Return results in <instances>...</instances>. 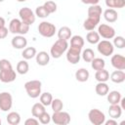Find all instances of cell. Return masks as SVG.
<instances>
[{
    "mask_svg": "<svg viewBox=\"0 0 125 125\" xmlns=\"http://www.w3.org/2000/svg\"><path fill=\"white\" fill-rule=\"evenodd\" d=\"M42 83L40 80H29L24 83V89L28 97L31 99H36L41 94Z\"/></svg>",
    "mask_w": 125,
    "mask_h": 125,
    "instance_id": "cell-1",
    "label": "cell"
},
{
    "mask_svg": "<svg viewBox=\"0 0 125 125\" xmlns=\"http://www.w3.org/2000/svg\"><path fill=\"white\" fill-rule=\"evenodd\" d=\"M68 48V43L67 41L65 40H62V39H58L54 44L53 46L51 47V50H50V53H51V56L54 58V59H60L63 53L66 52Z\"/></svg>",
    "mask_w": 125,
    "mask_h": 125,
    "instance_id": "cell-2",
    "label": "cell"
},
{
    "mask_svg": "<svg viewBox=\"0 0 125 125\" xmlns=\"http://www.w3.org/2000/svg\"><path fill=\"white\" fill-rule=\"evenodd\" d=\"M57 31L56 25L49 21H42L38 25V32L41 36L46 38H51L55 35Z\"/></svg>",
    "mask_w": 125,
    "mask_h": 125,
    "instance_id": "cell-3",
    "label": "cell"
},
{
    "mask_svg": "<svg viewBox=\"0 0 125 125\" xmlns=\"http://www.w3.org/2000/svg\"><path fill=\"white\" fill-rule=\"evenodd\" d=\"M81 52L82 48L81 47H76V46H70L66 50V60L68 62L72 64H76L79 62L80 58H81Z\"/></svg>",
    "mask_w": 125,
    "mask_h": 125,
    "instance_id": "cell-4",
    "label": "cell"
},
{
    "mask_svg": "<svg viewBox=\"0 0 125 125\" xmlns=\"http://www.w3.org/2000/svg\"><path fill=\"white\" fill-rule=\"evenodd\" d=\"M19 16L21 18V21L24 23H27L29 25H31L32 23L35 22L36 20V16L35 13L28 7H23L19 11Z\"/></svg>",
    "mask_w": 125,
    "mask_h": 125,
    "instance_id": "cell-5",
    "label": "cell"
},
{
    "mask_svg": "<svg viewBox=\"0 0 125 125\" xmlns=\"http://www.w3.org/2000/svg\"><path fill=\"white\" fill-rule=\"evenodd\" d=\"M88 118L90 122L94 125H103L105 121V115L104 113L98 109V108H93L88 112Z\"/></svg>",
    "mask_w": 125,
    "mask_h": 125,
    "instance_id": "cell-6",
    "label": "cell"
},
{
    "mask_svg": "<svg viewBox=\"0 0 125 125\" xmlns=\"http://www.w3.org/2000/svg\"><path fill=\"white\" fill-rule=\"evenodd\" d=\"M51 120L57 125H67L70 123V115L68 112L60 110L53 113Z\"/></svg>",
    "mask_w": 125,
    "mask_h": 125,
    "instance_id": "cell-7",
    "label": "cell"
},
{
    "mask_svg": "<svg viewBox=\"0 0 125 125\" xmlns=\"http://www.w3.org/2000/svg\"><path fill=\"white\" fill-rule=\"evenodd\" d=\"M97 49L99 51V53L104 57H108L111 56L114 52V46L113 44L108 41V40H102L98 42V46Z\"/></svg>",
    "mask_w": 125,
    "mask_h": 125,
    "instance_id": "cell-8",
    "label": "cell"
},
{
    "mask_svg": "<svg viewBox=\"0 0 125 125\" xmlns=\"http://www.w3.org/2000/svg\"><path fill=\"white\" fill-rule=\"evenodd\" d=\"M13 105V97L9 92L0 93V110L8 111L12 108Z\"/></svg>",
    "mask_w": 125,
    "mask_h": 125,
    "instance_id": "cell-9",
    "label": "cell"
},
{
    "mask_svg": "<svg viewBox=\"0 0 125 125\" xmlns=\"http://www.w3.org/2000/svg\"><path fill=\"white\" fill-rule=\"evenodd\" d=\"M97 32L104 39H112L115 36V29L106 23H101L98 27Z\"/></svg>",
    "mask_w": 125,
    "mask_h": 125,
    "instance_id": "cell-10",
    "label": "cell"
},
{
    "mask_svg": "<svg viewBox=\"0 0 125 125\" xmlns=\"http://www.w3.org/2000/svg\"><path fill=\"white\" fill-rule=\"evenodd\" d=\"M17 78V73L16 71L12 68L9 69H4L0 70V81L3 83H11L15 81Z\"/></svg>",
    "mask_w": 125,
    "mask_h": 125,
    "instance_id": "cell-11",
    "label": "cell"
},
{
    "mask_svg": "<svg viewBox=\"0 0 125 125\" xmlns=\"http://www.w3.org/2000/svg\"><path fill=\"white\" fill-rule=\"evenodd\" d=\"M111 65L118 70H124L125 69V58L124 56L120 55V54H115L111 57L110 60Z\"/></svg>",
    "mask_w": 125,
    "mask_h": 125,
    "instance_id": "cell-12",
    "label": "cell"
},
{
    "mask_svg": "<svg viewBox=\"0 0 125 125\" xmlns=\"http://www.w3.org/2000/svg\"><path fill=\"white\" fill-rule=\"evenodd\" d=\"M11 44L12 46L15 48V49H24L27 45V40L26 38L23 36V35H16L13 37L12 41H11Z\"/></svg>",
    "mask_w": 125,
    "mask_h": 125,
    "instance_id": "cell-13",
    "label": "cell"
},
{
    "mask_svg": "<svg viewBox=\"0 0 125 125\" xmlns=\"http://www.w3.org/2000/svg\"><path fill=\"white\" fill-rule=\"evenodd\" d=\"M35 59H36V62H37L38 65L45 66L50 62V55L45 51H41V52L36 54Z\"/></svg>",
    "mask_w": 125,
    "mask_h": 125,
    "instance_id": "cell-14",
    "label": "cell"
},
{
    "mask_svg": "<svg viewBox=\"0 0 125 125\" xmlns=\"http://www.w3.org/2000/svg\"><path fill=\"white\" fill-rule=\"evenodd\" d=\"M100 20H101V19L88 17V18L84 21V22H83V27H84L86 30H88V31L94 30V28L100 23Z\"/></svg>",
    "mask_w": 125,
    "mask_h": 125,
    "instance_id": "cell-15",
    "label": "cell"
},
{
    "mask_svg": "<svg viewBox=\"0 0 125 125\" xmlns=\"http://www.w3.org/2000/svg\"><path fill=\"white\" fill-rule=\"evenodd\" d=\"M110 80L113 82V83H116V84H120L122 82L125 81V72L123 70H114L113 72H111L110 76H109Z\"/></svg>",
    "mask_w": 125,
    "mask_h": 125,
    "instance_id": "cell-16",
    "label": "cell"
},
{
    "mask_svg": "<svg viewBox=\"0 0 125 125\" xmlns=\"http://www.w3.org/2000/svg\"><path fill=\"white\" fill-rule=\"evenodd\" d=\"M22 21L19 19H13L9 23V31L13 34H20Z\"/></svg>",
    "mask_w": 125,
    "mask_h": 125,
    "instance_id": "cell-17",
    "label": "cell"
},
{
    "mask_svg": "<svg viewBox=\"0 0 125 125\" xmlns=\"http://www.w3.org/2000/svg\"><path fill=\"white\" fill-rule=\"evenodd\" d=\"M104 18L107 22H115L118 19V14L114 9L108 8L104 12Z\"/></svg>",
    "mask_w": 125,
    "mask_h": 125,
    "instance_id": "cell-18",
    "label": "cell"
},
{
    "mask_svg": "<svg viewBox=\"0 0 125 125\" xmlns=\"http://www.w3.org/2000/svg\"><path fill=\"white\" fill-rule=\"evenodd\" d=\"M106 98H107V102L110 104H119L122 96L119 91H110L106 94Z\"/></svg>",
    "mask_w": 125,
    "mask_h": 125,
    "instance_id": "cell-19",
    "label": "cell"
},
{
    "mask_svg": "<svg viewBox=\"0 0 125 125\" xmlns=\"http://www.w3.org/2000/svg\"><path fill=\"white\" fill-rule=\"evenodd\" d=\"M108 114L110 116V118L113 119H118L121 114H122V108L119 105V104H110L109 108H108Z\"/></svg>",
    "mask_w": 125,
    "mask_h": 125,
    "instance_id": "cell-20",
    "label": "cell"
},
{
    "mask_svg": "<svg viewBox=\"0 0 125 125\" xmlns=\"http://www.w3.org/2000/svg\"><path fill=\"white\" fill-rule=\"evenodd\" d=\"M72 36V31L68 26H62L58 30V38L67 41Z\"/></svg>",
    "mask_w": 125,
    "mask_h": 125,
    "instance_id": "cell-21",
    "label": "cell"
},
{
    "mask_svg": "<svg viewBox=\"0 0 125 125\" xmlns=\"http://www.w3.org/2000/svg\"><path fill=\"white\" fill-rule=\"evenodd\" d=\"M103 10L102 7L98 4L96 5H91L88 8V17H92V18H97V19H101Z\"/></svg>",
    "mask_w": 125,
    "mask_h": 125,
    "instance_id": "cell-22",
    "label": "cell"
},
{
    "mask_svg": "<svg viewBox=\"0 0 125 125\" xmlns=\"http://www.w3.org/2000/svg\"><path fill=\"white\" fill-rule=\"evenodd\" d=\"M45 111H46V106L44 104H42L41 103H36L31 107V114L35 118H38Z\"/></svg>",
    "mask_w": 125,
    "mask_h": 125,
    "instance_id": "cell-23",
    "label": "cell"
},
{
    "mask_svg": "<svg viewBox=\"0 0 125 125\" xmlns=\"http://www.w3.org/2000/svg\"><path fill=\"white\" fill-rule=\"evenodd\" d=\"M89 76H90L89 71L86 68H83V67L77 69L76 72H75V78L79 82H86L89 79Z\"/></svg>",
    "mask_w": 125,
    "mask_h": 125,
    "instance_id": "cell-24",
    "label": "cell"
},
{
    "mask_svg": "<svg viewBox=\"0 0 125 125\" xmlns=\"http://www.w3.org/2000/svg\"><path fill=\"white\" fill-rule=\"evenodd\" d=\"M6 120L10 125H18L21 122V115L16 111H11L6 116Z\"/></svg>",
    "mask_w": 125,
    "mask_h": 125,
    "instance_id": "cell-25",
    "label": "cell"
},
{
    "mask_svg": "<svg viewBox=\"0 0 125 125\" xmlns=\"http://www.w3.org/2000/svg\"><path fill=\"white\" fill-rule=\"evenodd\" d=\"M95 91L99 96H106V94L109 92V87L105 82H98L95 87Z\"/></svg>",
    "mask_w": 125,
    "mask_h": 125,
    "instance_id": "cell-26",
    "label": "cell"
},
{
    "mask_svg": "<svg viewBox=\"0 0 125 125\" xmlns=\"http://www.w3.org/2000/svg\"><path fill=\"white\" fill-rule=\"evenodd\" d=\"M95 78L98 82H106L109 79V72L104 68L97 70L95 73Z\"/></svg>",
    "mask_w": 125,
    "mask_h": 125,
    "instance_id": "cell-27",
    "label": "cell"
},
{
    "mask_svg": "<svg viewBox=\"0 0 125 125\" xmlns=\"http://www.w3.org/2000/svg\"><path fill=\"white\" fill-rule=\"evenodd\" d=\"M16 68H17V72L19 74L23 75V74H26L28 72V70H29V64L26 62V60L23 59V60H21V61H20L18 62Z\"/></svg>",
    "mask_w": 125,
    "mask_h": 125,
    "instance_id": "cell-28",
    "label": "cell"
},
{
    "mask_svg": "<svg viewBox=\"0 0 125 125\" xmlns=\"http://www.w3.org/2000/svg\"><path fill=\"white\" fill-rule=\"evenodd\" d=\"M37 54V51L34 47H26L24 49H22V52H21V56L24 60H31L32 58H34Z\"/></svg>",
    "mask_w": 125,
    "mask_h": 125,
    "instance_id": "cell-29",
    "label": "cell"
},
{
    "mask_svg": "<svg viewBox=\"0 0 125 125\" xmlns=\"http://www.w3.org/2000/svg\"><path fill=\"white\" fill-rule=\"evenodd\" d=\"M91 66L94 70H100V69H103L104 68L105 66V62L104 59L102 58H94L92 61H91Z\"/></svg>",
    "mask_w": 125,
    "mask_h": 125,
    "instance_id": "cell-30",
    "label": "cell"
},
{
    "mask_svg": "<svg viewBox=\"0 0 125 125\" xmlns=\"http://www.w3.org/2000/svg\"><path fill=\"white\" fill-rule=\"evenodd\" d=\"M105 5L111 9H121L125 6V0H105Z\"/></svg>",
    "mask_w": 125,
    "mask_h": 125,
    "instance_id": "cell-31",
    "label": "cell"
},
{
    "mask_svg": "<svg viewBox=\"0 0 125 125\" xmlns=\"http://www.w3.org/2000/svg\"><path fill=\"white\" fill-rule=\"evenodd\" d=\"M101 36L99 35V33L97 31H89L86 35V40L90 43V44H98V42L100 41Z\"/></svg>",
    "mask_w": 125,
    "mask_h": 125,
    "instance_id": "cell-32",
    "label": "cell"
},
{
    "mask_svg": "<svg viewBox=\"0 0 125 125\" xmlns=\"http://www.w3.org/2000/svg\"><path fill=\"white\" fill-rule=\"evenodd\" d=\"M39 97H40V98H39V99H40V103H41L42 104H44L45 106L50 105L51 103H52V101H53V96H52V94L49 93V92L41 93Z\"/></svg>",
    "mask_w": 125,
    "mask_h": 125,
    "instance_id": "cell-33",
    "label": "cell"
},
{
    "mask_svg": "<svg viewBox=\"0 0 125 125\" xmlns=\"http://www.w3.org/2000/svg\"><path fill=\"white\" fill-rule=\"evenodd\" d=\"M81 56L84 62H91V61L95 58V53L92 49L87 48L85 50H83V52H81Z\"/></svg>",
    "mask_w": 125,
    "mask_h": 125,
    "instance_id": "cell-34",
    "label": "cell"
},
{
    "mask_svg": "<svg viewBox=\"0 0 125 125\" xmlns=\"http://www.w3.org/2000/svg\"><path fill=\"white\" fill-rule=\"evenodd\" d=\"M70 46L76 47H83L84 46V39L80 35H73L70 37Z\"/></svg>",
    "mask_w": 125,
    "mask_h": 125,
    "instance_id": "cell-35",
    "label": "cell"
},
{
    "mask_svg": "<svg viewBox=\"0 0 125 125\" xmlns=\"http://www.w3.org/2000/svg\"><path fill=\"white\" fill-rule=\"evenodd\" d=\"M50 105H51V107H52L54 112L62 110V108H63V103H62V101L61 99H53V101H52Z\"/></svg>",
    "mask_w": 125,
    "mask_h": 125,
    "instance_id": "cell-36",
    "label": "cell"
},
{
    "mask_svg": "<svg viewBox=\"0 0 125 125\" xmlns=\"http://www.w3.org/2000/svg\"><path fill=\"white\" fill-rule=\"evenodd\" d=\"M49 13L47 12V10L45 9V7L42 5V6H38L35 10V16L38 17V18H41V19H45L47 17H49Z\"/></svg>",
    "mask_w": 125,
    "mask_h": 125,
    "instance_id": "cell-37",
    "label": "cell"
},
{
    "mask_svg": "<svg viewBox=\"0 0 125 125\" xmlns=\"http://www.w3.org/2000/svg\"><path fill=\"white\" fill-rule=\"evenodd\" d=\"M113 46L118 49H123L125 47V39L123 36H114L113 37Z\"/></svg>",
    "mask_w": 125,
    "mask_h": 125,
    "instance_id": "cell-38",
    "label": "cell"
},
{
    "mask_svg": "<svg viewBox=\"0 0 125 125\" xmlns=\"http://www.w3.org/2000/svg\"><path fill=\"white\" fill-rule=\"evenodd\" d=\"M43 6L45 7V9L47 10V12H48L49 14H53V13H55V12L57 11V4H56L54 1L48 0V1H46V2L44 3Z\"/></svg>",
    "mask_w": 125,
    "mask_h": 125,
    "instance_id": "cell-39",
    "label": "cell"
},
{
    "mask_svg": "<svg viewBox=\"0 0 125 125\" xmlns=\"http://www.w3.org/2000/svg\"><path fill=\"white\" fill-rule=\"evenodd\" d=\"M38 120L41 124H49L51 121V115L47 111H45L38 117Z\"/></svg>",
    "mask_w": 125,
    "mask_h": 125,
    "instance_id": "cell-40",
    "label": "cell"
},
{
    "mask_svg": "<svg viewBox=\"0 0 125 125\" xmlns=\"http://www.w3.org/2000/svg\"><path fill=\"white\" fill-rule=\"evenodd\" d=\"M12 63L10 62L9 60H6V59H2L0 60V70H4V69H9V68H12Z\"/></svg>",
    "mask_w": 125,
    "mask_h": 125,
    "instance_id": "cell-41",
    "label": "cell"
},
{
    "mask_svg": "<svg viewBox=\"0 0 125 125\" xmlns=\"http://www.w3.org/2000/svg\"><path fill=\"white\" fill-rule=\"evenodd\" d=\"M8 32H9V29L6 27V26H2L0 27V39H4L8 36Z\"/></svg>",
    "mask_w": 125,
    "mask_h": 125,
    "instance_id": "cell-42",
    "label": "cell"
},
{
    "mask_svg": "<svg viewBox=\"0 0 125 125\" xmlns=\"http://www.w3.org/2000/svg\"><path fill=\"white\" fill-rule=\"evenodd\" d=\"M24 124L25 125H38L39 124V120H37L35 117H32V118H28L24 121Z\"/></svg>",
    "mask_w": 125,
    "mask_h": 125,
    "instance_id": "cell-43",
    "label": "cell"
},
{
    "mask_svg": "<svg viewBox=\"0 0 125 125\" xmlns=\"http://www.w3.org/2000/svg\"><path fill=\"white\" fill-rule=\"evenodd\" d=\"M81 2L87 5H96L100 2V0H81Z\"/></svg>",
    "mask_w": 125,
    "mask_h": 125,
    "instance_id": "cell-44",
    "label": "cell"
},
{
    "mask_svg": "<svg viewBox=\"0 0 125 125\" xmlns=\"http://www.w3.org/2000/svg\"><path fill=\"white\" fill-rule=\"evenodd\" d=\"M104 124H105V125H117V121L115 119H113V118H110L109 120L104 121Z\"/></svg>",
    "mask_w": 125,
    "mask_h": 125,
    "instance_id": "cell-45",
    "label": "cell"
},
{
    "mask_svg": "<svg viewBox=\"0 0 125 125\" xmlns=\"http://www.w3.org/2000/svg\"><path fill=\"white\" fill-rule=\"evenodd\" d=\"M119 104H120V106H121L122 110H123V109H125V98H121V100H120Z\"/></svg>",
    "mask_w": 125,
    "mask_h": 125,
    "instance_id": "cell-46",
    "label": "cell"
},
{
    "mask_svg": "<svg viewBox=\"0 0 125 125\" xmlns=\"http://www.w3.org/2000/svg\"><path fill=\"white\" fill-rule=\"evenodd\" d=\"M5 19L4 18H2V17H0V27H2V26H5Z\"/></svg>",
    "mask_w": 125,
    "mask_h": 125,
    "instance_id": "cell-47",
    "label": "cell"
},
{
    "mask_svg": "<svg viewBox=\"0 0 125 125\" xmlns=\"http://www.w3.org/2000/svg\"><path fill=\"white\" fill-rule=\"evenodd\" d=\"M18 2H24V1H26V0H17Z\"/></svg>",
    "mask_w": 125,
    "mask_h": 125,
    "instance_id": "cell-48",
    "label": "cell"
},
{
    "mask_svg": "<svg viewBox=\"0 0 125 125\" xmlns=\"http://www.w3.org/2000/svg\"><path fill=\"white\" fill-rule=\"evenodd\" d=\"M5 0H0V3H2V2H4Z\"/></svg>",
    "mask_w": 125,
    "mask_h": 125,
    "instance_id": "cell-49",
    "label": "cell"
},
{
    "mask_svg": "<svg viewBox=\"0 0 125 125\" xmlns=\"http://www.w3.org/2000/svg\"><path fill=\"white\" fill-rule=\"evenodd\" d=\"M1 122H2V121H1V118H0V125H1Z\"/></svg>",
    "mask_w": 125,
    "mask_h": 125,
    "instance_id": "cell-50",
    "label": "cell"
},
{
    "mask_svg": "<svg viewBox=\"0 0 125 125\" xmlns=\"http://www.w3.org/2000/svg\"><path fill=\"white\" fill-rule=\"evenodd\" d=\"M45 1H47V0H45Z\"/></svg>",
    "mask_w": 125,
    "mask_h": 125,
    "instance_id": "cell-51",
    "label": "cell"
}]
</instances>
